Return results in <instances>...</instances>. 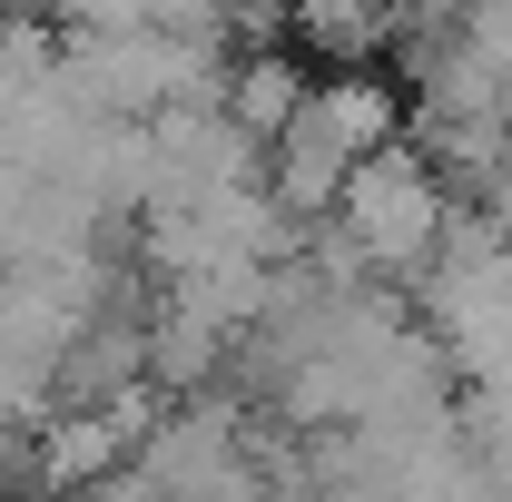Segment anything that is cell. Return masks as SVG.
<instances>
[{"instance_id":"obj_1","label":"cell","mask_w":512,"mask_h":502,"mask_svg":"<svg viewBox=\"0 0 512 502\" xmlns=\"http://www.w3.org/2000/svg\"><path fill=\"white\" fill-rule=\"evenodd\" d=\"M444 178H434V158L424 148H375L355 178H345V197H335V247H345V266L355 276H414V266H434V247H444Z\"/></svg>"},{"instance_id":"obj_2","label":"cell","mask_w":512,"mask_h":502,"mask_svg":"<svg viewBox=\"0 0 512 502\" xmlns=\"http://www.w3.org/2000/svg\"><path fill=\"white\" fill-rule=\"evenodd\" d=\"M286 20H296V40L306 50H335V60H365L384 30V0H286Z\"/></svg>"}]
</instances>
